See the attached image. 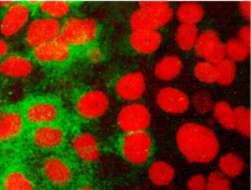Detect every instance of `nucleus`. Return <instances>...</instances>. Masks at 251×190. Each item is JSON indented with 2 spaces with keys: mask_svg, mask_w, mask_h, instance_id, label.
Wrapping results in <instances>:
<instances>
[{
  "mask_svg": "<svg viewBox=\"0 0 251 190\" xmlns=\"http://www.w3.org/2000/svg\"><path fill=\"white\" fill-rule=\"evenodd\" d=\"M176 140L180 153L191 163H209L216 158L219 152L216 133L199 123L186 122L180 125Z\"/></svg>",
  "mask_w": 251,
  "mask_h": 190,
  "instance_id": "obj_1",
  "label": "nucleus"
},
{
  "mask_svg": "<svg viewBox=\"0 0 251 190\" xmlns=\"http://www.w3.org/2000/svg\"><path fill=\"white\" fill-rule=\"evenodd\" d=\"M139 7L129 19L133 30H157L173 17V11L167 1H140Z\"/></svg>",
  "mask_w": 251,
  "mask_h": 190,
  "instance_id": "obj_2",
  "label": "nucleus"
},
{
  "mask_svg": "<svg viewBox=\"0 0 251 190\" xmlns=\"http://www.w3.org/2000/svg\"><path fill=\"white\" fill-rule=\"evenodd\" d=\"M97 24L92 18H69L61 25V35L70 45L81 46L92 42L97 35Z\"/></svg>",
  "mask_w": 251,
  "mask_h": 190,
  "instance_id": "obj_3",
  "label": "nucleus"
},
{
  "mask_svg": "<svg viewBox=\"0 0 251 190\" xmlns=\"http://www.w3.org/2000/svg\"><path fill=\"white\" fill-rule=\"evenodd\" d=\"M152 148V139L148 132L126 133L122 139L121 151L124 157L133 165L147 162Z\"/></svg>",
  "mask_w": 251,
  "mask_h": 190,
  "instance_id": "obj_4",
  "label": "nucleus"
},
{
  "mask_svg": "<svg viewBox=\"0 0 251 190\" xmlns=\"http://www.w3.org/2000/svg\"><path fill=\"white\" fill-rule=\"evenodd\" d=\"M151 121L147 108L139 103L124 107L118 116V125L126 133L145 131Z\"/></svg>",
  "mask_w": 251,
  "mask_h": 190,
  "instance_id": "obj_5",
  "label": "nucleus"
},
{
  "mask_svg": "<svg viewBox=\"0 0 251 190\" xmlns=\"http://www.w3.org/2000/svg\"><path fill=\"white\" fill-rule=\"evenodd\" d=\"M61 24L56 19L40 18L34 20L27 27L25 43L34 48L35 46L53 40L60 34Z\"/></svg>",
  "mask_w": 251,
  "mask_h": 190,
  "instance_id": "obj_6",
  "label": "nucleus"
},
{
  "mask_svg": "<svg viewBox=\"0 0 251 190\" xmlns=\"http://www.w3.org/2000/svg\"><path fill=\"white\" fill-rule=\"evenodd\" d=\"M70 44L61 35H57L53 40L41 43L32 48L31 55L38 63H62L70 57Z\"/></svg>",
  "mask_w": 251,
  "mask_h": 190,
  "instance_id": "obj_7",
  "label": "nucleus"
},
{
  "mask_svg": "<svg viewBox=\"0 0 251 190\" xmlns=\"http://www.w3.org/2000/svg\"><path fill=\"white\" fill-rule=\"evenodd\" d=\"M195 52L198 56L204 58L206 62L218 64L226 58L225 45L214 29H208L198 35L195 45Z\"/></svg>",
  "mask_w": 251,
  "mask_h": 190,
  "instance_id": "obj_8",
  "label": "nucleus"
},
{
  "mask_svg": "<svg viewBox=\"0 0 251 190\" xmlns=\"http://www.w3.org/2000/svg\"><path fill=\"white\" fill-rule=\"evenodd\" d=\"M60 111L52 102L45 100L31 101L25 105L22 113L24 120L32 125L51 124L57 120Z\"/></svg>",
  "mask_w": 251,
  "mask_h": 190,
  "instance_id": "obj_9",
  "label": "nucleus"
},
{
  "mask_svg": "<svg viewBox=\"0 0 251 190\" xmlns=\"http://www.w3.org/2000/svg\"><path fill=\"white\" fill-rule=\"evenodd\" d=\"M109 100L106 94L99 90H91L82 94L76 102L78 115L86 119L101 117L108 109Z\"/></svg>",
  "mask_w": 251,
  "mask_h": 190,
  "instance_id": "obj_10",
  "label": "nucleus"
},
{
  "mask_svg": "<svg viewBox=\"0 0 251 190\" xmlns=\"http://www.w3.org/2000/svg\"><path fill=\"white\" fill-rule=\"evenodd\" d=\"M30 9L26 3L14 2L7 8L0 23V31L4 36H12L17 33L27 22Z\"/></svg>",
  "mask_w": 251,
  "mask_h": 190,
  "instance_id": "obj_11",
  "label": "nucleus"
},
{
  "mask_svg": "<svg viewBox=\"0 0 251 190\" xmlns=\"http://www.w3.org/2000/svg\"><path fill=\"white\" fill-rule=\"evenodd\" d=\"M156 100L160 109L170 114L184 113L190 104L188 96L174 87L162 88L158 92Z\"/></svg>",
  "mask_w": 251,
  "mask_h": 190,
  "instance_id": "obj_12",
  "label": "nucleus"
},
{
  "mask_svg": "<svg viewBox=\"0 0 251 190\" xmlns=\"http://www.w3.org/2000/svg\"><path fill=\"white\" fill-rule=\"evenodd\" d=\"M25 120L21 112L15 109L0 110V143H8L21 135Z\"/></svg>",
  "mask_w": 251,
  "mask_h": 190,
  "instance_id": "obj_13",
  "label": "nucleus"
},
{
  "mask_svg": "<svg viewBox=\"0 0 251 190\" xmlns=\"http://www.w3.org/2000/svg\"><path fill=\"white\" fill-rule=\"evenodd\" d=\"M145 90V79L141 72H129L123 75L116 84L117 94L124 100L135 101Z\"/></svg>",
  "mask_w": 251,
  "mask_h": 190,
  "instance_id": "obj_14",
  "label": "nucleus"
},
{
  "mask_svg": "<svg viewBox=\"0 0 251 190\" xmlns=\"http://www.w3.org/2000/svg\"><path fill=\"white\" fill-rule=\"evenodd\" d=\"M65 133L62 128L52 125L44 124L36 126L31 132L32 143L43 149H53L62 145Z\"/></svg>",
  "mask_w": 251,
  "mask_h": 190,
  "instance_id": "obj_15",
  "label": "nucleus"
},
{
  "mask_svg": "<svg viewBox=\"0 0 251 190\" xmlns=\"http://www.w3.org/2000/svg\"><path fill=\"white\" fill-rule=\"evenodd\" d=\"M129 41L136 52L150 54L159 48L162 42V35L157 30H133Z\"/></svg>",
  "mask_w": 251,
  "mask_h": 190,
  "instance_id": "obj_16",
  "label": "nucleus"
},
{
  "mask_svg": "<svg viewBox=\"0 0 251 190\" xmlns=\"http://www.w3.org/2000/svg\"><path fill=\"white\" fill-rule=\"evenodd\" d=\"M43 173L46 178L57 185H65L72 178L70 166L59 158H49L43 163Z\"/></svg>",
  "mask_w": 251,
  "mask_h": 190,
  "instance_id": "obj_17",
  "label": "nucleus"
},
{
  "mask_svg": "<svg viewBox=\"0 0 251 190\" xmlns=\"http://www.w3.org/2000/svg\"><path fill=\"white\" fill-rule=\"evenodd\" d=\"M32 71L31 62L20 55H10L0 63V73L8 77H25Z\"/></svg>",
  "mask_w": 251,
  "mask_h": 190,
  "instance_id": "obj_18",
  "label": "nucleus"
},
{
  "mask_svg": "<svg viewBox=\"0 0 251 190\" xmlns=\"http://www.w3.org/2000/svg\"><path fill=\"white\" fill-rule=\"evenodd\" d=\"M72 146L76 155L83 161L94 162L99 157V148L97 140L89 133H80L74 137Z\"/></svg>",
  "mask_w": 251,
  "mask_h": 190,
  "instance_id": "obj_19",
  "label": "nucleus"
},
{
  "mask_svg": "<svg viewBox=\"0 0 251 190\" xmlns=\"http://www.w3.org/2000/svg\"><path fill=\"white\" fill-rule=\"evenodd\" d=\"M182 70V62L176 55L165 56L155 67V75L162 80H171Z\"/></svg>",
  "mask_w": 251,
  "mask_h": 190,
  "instance_id": "obj_20",
  "label": "nucleus"
},
{
  "mask_svg": "<svg viewBox=\"0 0 251 190\" xmlns=\"http://www.w3.org/2000/svg\"><path fill=\"white\" fill-rule=\"evenodd\" d=\"M149 178L157 186H165L172 182L175 177L174 167L166 162H154L148 170Z\"/></svg>",
  "mask_w": 251,
  "mask_h": 190,
  "instance_id": "obj_21",
  "label": "nucleus"
},
{
  "mask_svg": "<svg viewBox=\"0 0 251 190\" xmlns=\"http://www.w3.org/2000/svg\"><path fill=\"white\" fill-rule=\"evenodd\" d=\"M204 10L202 6L196 2H184L180 4L176 10V17L181 24H196L203 18Z\"/></svg>",
  "mask_w": 251,
  "mask_h": 190,
  "instance_id": "obj_22",
  "label": "nucleus"
},
{
  "mask_svg": "<svg viewBox=\"0 0 251 190\" xmlns=\"http://www.w3.org/2000/svg\"><path fill=\"white\" fill-rule=\"evenodd\" d=\"M2 188V190H34L32 182L20 170L7 172L3 178Z\"/></svg>",
  "mask_w": 251,
  "mask_h": 190,
  "instance_id": "obj_23",
  "label": "nucleus"
},
{
  "mask_svg": "<svg viewBox=\"0 0 251 190\" xmlns=\"http://www.w3.org/2000/svg\"><path fill=\"white\" fill-rule=\"evenodd\" d=\"M244 166L243 160L233 153H227L222 156L219 161V167L226 177L238 176L243 171Z\"/></svg>",
  "mask_w": 251,
  "mask_h": 190,
  "instance_id": "obj_24",
  "label": "nucleus"
},
{
  "mask_svg": "<svg viewBox=\"0 0 251 190\" xmlns=\"http://www.w3.org/2000/svg\"><path fill=\"white\" fill-rule=\"evenodd\" d=\"M197 37L198 28L196 24H181L176 29V41L183 51L191 50L195 45Z\"/></svg>",
  "mask_w": 251,
  "mask_h": 190,
  "instance_id": "obj_25",
  "label": "nucleus"
},
{
  "mask_svg": "<svg viewBox=\"0 0 251 190\" xmlns=\"http://www.w3.org/2000/svg\"><path fill=\"white\" fill-rule=\"evenodd\" d=\"M216 71V81L222 85H229L234 77L236 72V67L234 62L225 58L220 63L215 65Z\"/></svg>",
  "mask_w": 251,
  "mask_h": 190,
  "instance_id": "obj_26",
  "label": "nucleus"
},
{
  "mask_svg": "<svg viewBox=\"0 0 251 190\" xmlns=\"http://www.w3.org/2000/svg\"><path fill=\"white\" fill-rule=\"evenodd\" d=\"M214 117L226 129L234 128V115L233 109L226 101H220L213 107Z\"/></svg>",
  "mask_w": 251,
  "mask_h": 190,
  "instance_id": "obj_27",
  "label": "nucleus"
},
{
  "mask_svg": "<svg viewBox=\"0 0 251 190\" xmlns=\"http://www.w3.org/2000/svg\"><path fill=\"white\" fill-rule=\"evenodd\" d=\"M225 45L226 56L232 62H239L245 60L250 53V47L241 42L238 38H231L226 41Z\"/></svg>",
  "mask_w": 251,
  "mask_h": 190,
  "instance_id": "obj_28",
  "label": "nucleus"
},
{
  "mask_svg": "<svg viewBox=\"0 0 251 190\" xmlns=\"http://www.w3.org/2000/svg\"><path fill=\"white\" fill-rule=\"evenodd\" d=\"M39 10L51 19L65 17L70 11V4L65 1H42L38 5Z\"/></svg>",
  "mask_w": 251,
  "mask_h": 190,
  "instance_id": "obj_29",
  "label": "nucleus"
},
{
  "mask_svg": "<svg viewBox=\"0 0 251 190\" xmlns=\"http://www.w3.org/2000/svg\"><path fill=\"white\" fill-rule=\"evenodd\" d=\"M234 128L242 135L249 137L250 135V111L246 107H236L233 109Z\"/></svg>",
  "mask_w": 251,
  "mask_h": 190,
  "instance_id": "obj_30",
  "label": "nucleus"
},
{
  "mask_svg": "<svg viewBox=\"0 0 251 190\" xmlns=\"http://www.w3.org/2000/svg\"><path fill=\"white\" fill-rule=\"evenodd\" d=\"M194 74L204 83H213L216 81L215 65L206 61L198 62L194 67Z\"/></svg>",
  "mask_w": 251,
  "mask_h": 190,
  "instance_id": "obj_31",
  "label": "nucleus"
},
{
  "mask_svg": "<svg viewBox=\"0 0 251 190\" xmlns=\"http://www.w3.org/2000/svg\"><path fill=\"white\" fill-rule=\"evenodd\" d=\"M205 190H230V181L222 172L213 171L206 180Z\"/></svg>",
  "mask_w": 251,
  "mask_h": 190,
  "instance_id": "obj_32",
  "label": "nucleus"
},
{
  "mask_svg": "<svg viewBox=\"0 0 251 190\" xmlns=\"http://www.w3.org/2000/svg\"><path fill=\"white\" fill-rule=\"evenodd\" d=\"M192 103L195 110L200 114H207L214 107L213 100L211 99L210 95L204 91L195 93L193 96Z\"/></svg>",
  "mask_w": 251,
  "mask_h": 190,
  "instance_id": "obj_33",
  "label": "nucleus"
},
{
  "mask_svg": "<svg viewBox=\"0 0 251 190\" xmlns=\"http://www.w3.org/2000/svg\"><path fill=\"white\" fill-rule=\"evenodd\" d=\"M206 179L201 174L192 175L187 181L188 190H205Z\"/></svg>",
  "mask_w": 251,
  "mask_h": 190,
  "instance_id": "obj_34",
  "label": "nucleus"
},
{
  "mask_svg": "<svg viewBox=\"0 0 251 190\" xmlns=\"http://www.w3.org/2000/svg\"><path fill=\"white\" fill-rule=\"evenodd\" d=\"M238 39L250 47V25H243L238 31Z\"/></svg>",
  "mask_w": 251,
  "mask_h": 190,
  "instance_id": "obj_35",
  "label": "nucleus"
},
{
  "mask_svg": "<svg viewBox=\"0 0 251 190\" xmlns=\"http://www.w3.org/2000/svg\"><path fill=\"white\" fill-rule=\"evenodd\" d=\"M86 55L92 62H98L102 59V52L98 47L89 48L86 52Z\"/></svg>",
  "mask_w": 251,
  "mask_h": 190,
  "instance_id": "obj_36",
  "label": "nucleus"
},
{
  "mask_svg": "<svg viewBox=\"0 0 251 190\" xmlns=\"http://www.w3.org/2000/svg\"><path fill=\"white\" fill-rule=\"evenodd\" d=\"M239 8L242 16L249 21L250 20V1H241L239 3Z\"/></svg>",
  "mask_w": 251,
  "mask_h": 190,
  "instance_id": "obj_37",
  "label": "nucleus"
},
{
  "mask_svg": "<svg viewBox=\"0 0 251 190\" xmlns=\"http://www.w3.org/2000/svg\"><path fill=\"white\" fill-rule=\"evenodd\" d=\"M9 52V45L4 39L0 38V60L3 59Z\"/></svg>",
  "mask_w": 251,
  "mask_h": 190,
  "instance_id": "obj_38",
  "label": "nucleus"
},
{
  "mask_svg": "<svg viewBox=\"0 0 251 190\" xmlns=\"http://www.w3.org/2000/svg\"><path fill=\"white\" fill-rule=\"evenodd\" d=\"M13 4H14V1H0V6L6 7V8L10 7Z\"/></svg>",
  "mask_w": 251,
  "mask_h": 190,
  "instance_id": "obj_39",
  "label": "nucleus"
},
{
  "mask_svg": "<svg viewBox=\"0 0 251 190\" xmlns=\"http://www.w3.org/2000/svg\"><path fill=\"white\" fill-rule=\"evenodd\" d=\"M77 190H93V189L91 187H89V186H83V187L78 188Z\"/></svg>",
  "mask_w": 251,
  "mask_h": 190,
  "instance_id": "obj_40",
  "label": "nucleus"
},
{
  "mask_svg": "<svg viewBox=\"0 0 251 190\" xmlns=\"http://www.w3.org/2000/svg\"><path fill=\"white\" fill-rule=\"evenodd\" d=\"M1 105H2V98H1V95H0V107H1Z\"/></svg>",
  "mask_w": 251,
  "mask_h": 190,
  "instance_id": "obj_41",
  "label": "nucleus"
},
{
  "mask_svg": "<svg viewBox=\"0 0 251 190\" xmlns=\"http://www.w3.org/2000/svg\"><path fill=\"white\" fill-rule=\"evenodd\" d=\"M0 190H1V189H0Z\"/></svg>",
  "mask_w": 251,
  "mask_h": 190,
  "instance_id": "obj_42",
  "label": "nucleus"
}]
</instances>
